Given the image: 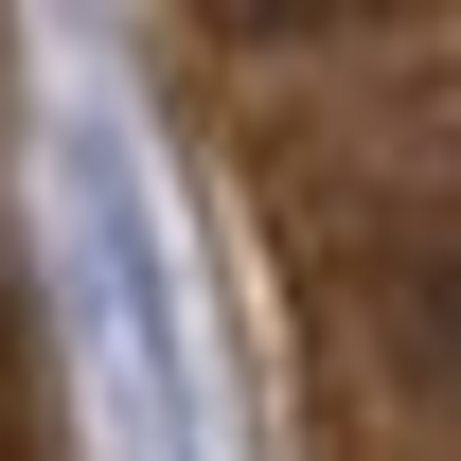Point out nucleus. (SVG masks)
<instances>
[{
    "label": "nucleus",
    "mask_w": 461,
    "mask_h": 461,
    "mask_svg": "<svg viewBox=\"0 0 461 461\" xmlns=\"http://www.w3.org/2000/svg\"><path fill=\"white\" fill-rule=\"evenodd\" d=\"M230 36H338V18H373V0H213Z\"/></svg>",
    "instance_id": "1"
}]
</instances>
